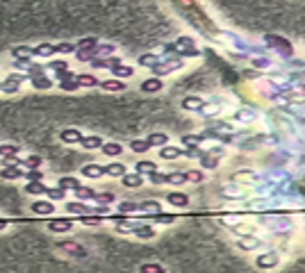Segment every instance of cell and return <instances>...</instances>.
<instances>
[{"instance_id":"obj_1","label":"cell","mask_w":305,"mask_h":273,"mask_svg":"<svg viewBox=\"0 0 305 273\" xmlns=\"http://www.w3.org/2000/svg\"><path fill=\"white\" fill-rule=\"evenodd\" d=\"M30 209L34 212V214H39V216H48V214H52V212H55V203H50V200H44V198H37L30 205Z\"/></svg>"},{"instance_id":"obj_2","label":"cell","mask_w":305,"mask_h":273,"mask_svg":"<svg viewBox=\"0 0 305 273\" xmlns=\"http://www.w3.org/2000/svg\"><path fill=\"white\" fill-rule=\"evenodd\" d=\"M25 80V75H9L5 82H0V89L5 91V94H14L21 89V82Z\"/></svg>"},{"instance_id":"obj_3","label":"cell","mask_w":305,"mask_h":273,"mask_svg":"<svg viewBox=\"0 0 305 273\" xmlns=\"http://www.w3.org/2000/svg\"><path fill=\"white\" fill-rule=\"evenodd\" d=\"M25 176L21 171V166H16V164H5V169H0V177L2 180H21Z\"/></svg>"},{"instance_id":"obj_4","label":"cell","mask_w":305,"mask_h":273,"mask_svg":"<svg viewBox=\"0 0 305 273\" xmlns=\"http://www.w3.org/2000/svg\"><path fill=\"white\" fill-rule=\"evenodd\" d=\"M64 209H66L68 214H82V216H87L91 212V207H87L80 200H68L66 205H64Z\"/></svg>"},{"instance_id":"obj_5","label":"cell","mask_w":305,"mask_h":273,"mask_svg":"<svg viewBox=\"0 0 305 273\" xmlns=\"http://www.w3.org/2000/svg\"><path fill=\"white\" fill-rule=\"evenodd\" d=\"M82 137H84V134H82L80 130H75V128H66V130L60 132V139L64 141V144H80Z\"/></svg>"},{"instance_id":"obj_6","label":"cell","mask_w":305,"mask_h":273,"mask_svg":"<svg viewBox=\"0 0 305 273\" xmlns=\"http://www.w3.org/2000/svg\"><path fill=\"white\" fill-rule=\"evenodd\" d=\"M71 228H73V221H71V219H55V221L48 223V230H50V232H57V235H60V232H68Z\"/></svg>"},{"instance_id":"obj_7","label":"cell","mask_w":305,"mask_h":273,"mask_svg":"<svg viewBox=\"0 0 305 273\" xmlns=\"http://www.w3.org/2000/svg\"><path fill=\"white\" fill-rule=\"evenodd\" d=\"M30 55L32 57H52V55H55V46L39 44V46H34V48H30Z\"/></svg>"},{"instance_id":"obj_8","label":"cell","mask_w":305,"mask_h":273,"mask_svg":"<svg viewBox=\"0 0 305 273\" xmlns=\"http://www.w3.org/2000/svg\"><path fill=\"white\" fill-rule=\"evenodd\" d=\"M182 107H185V110H189V112H201L203 107H205V100H203V98H198V96H189V98H185V100H182Z\"/></svg>"},{"instance_id":"obj_9","label":"cell","mask_w":305,"mask_h":273,"mask_svg":"<svg viewBox=\"0 0 305 273\" xmlns=\"http://www.w3.org/2000/svg\"><path fill=\"white\" fill-rule=\"evenodd\" d=\"M126 164H121V162H112V164H107L105 166V176H112V177H123L126 176Z\"/></svg>"},{"instance_id":"obj_10","label":"cell","mask_w":305,"mask_h":273,"mask_svg":"<svg viewBox=\"0 0 305 273\" xmlns=\"http://www.w3.org/2000/svg\"><path fill=\"white\" fill-rule=\"evenodd\" d=\"M80 173L84 177H100L105 176V166H100V164H87V166H82Z\"/></svg>"},{"instance_id":"obj_11","label":"cell","mask_w":305,"mask_h":273,"mask_svg":"<svg viewBox=\"0 0 305 273\" xmlns=\"http://www.w3.org/2000/svg\"><path fill=\"white\" fill-rule=\"evenodd\" d=\"M98 46V39L96 37H84L75 44V50H82V52H94V48Z\"/></svg>"},{"instance_id":"obj_12","label":"cell","mask_w":305,"mask_h":273,"mask_svg":"<svg viewBox=\"0 0 305 273\" xmlns=\"http://www.w3.org/2000/svg\"><path fill=\"white\" fill-rule=\"evenodd\" d=\"M60 251H66V253H71V255H78V257H84V255H87V251L80 248V244H75V241H62Z\"/></svg>"},{"instance_id":"obj_13","label":"cell","mask_w":305,"mask_h":273,"mask_svg":"<svg viewBox=\"0 0 305 273\" xmlns=\"http://www.w3.org/2000/svg\"><path fill=\"white\" fill-rule=\"evenodd\" d=\"M103 144H105L103 137H96V134H91V137H82V141H80V146H82V148H87V150L100 148Z\"/></svg>"},{"instance_id":"obj_14","label":"cell","mask_w":305,"mask_h":273,"mask_svg":"<svg viewBox=\"0 0 305 273\" xmlns=\"http://www.w3.org/2000/svg\"><path fill=\"white\" fill-rule=\"evenodd\" d=\"M121 182H123V187H142L144 185V177L139 176V173H126V176L121 177Z\"/></svg>"},{"instance_id":"obj_15","label":"cell","mask_w":305,"mask_h":273,"mask_svg":"<svg viewBox=\"0 0 305 273\" xmlns=\"http://www.w3.org/2000/svg\"><path fill=\"white\" fill-rule=\"evenodd\" d=\"M75 82H78L80 87H96L100 80H98L96 75H91V73H80V75H75Z\"/></svg>"},{"instance_id":"obj_16","label":"cell","mask_w":305,"mask_h":273,"mask_svg":"<svg viewBox=\"0 0 305 273\" xmlns=\"http://www.w3.org/2000/svg\"><path fill=\"white\" fill-rule=\"evenodd\" d=\"M187 180H189V176L182 173V171H178V173H164V182H171V185H185Z\"/></svg>"},{"instance_id":"obj_17","label":"cell","mask_w":305,"mask_h":273,"mask_svg":"<svg viewBox=\"0 0 305 273\" xmlns=\"http://www.w3.org/2000/svg\"><path fill=\"white\" fill-rule=\"evenodd\" d=\"M98 84H100L105 91H123V89H126V82L116 80V78H112V80H103V82H98Z\"/></svg>"},{"instance_id":"obj_18","label":"cell","mask_w":305,"mask_h":273,"mask_svg":"<svg viewBox=\"0 0 305 273\" xmlns=\"http://www.w3.org/2000/svg\"><path fill=\"white\" fill-rule=\"evenodd\" d=\"M267 44H271L273 48H278V50L283 48L285 52H291V46H289V41H287V39H280V37H273V34H269V37H267Z\"/></svg>"},{"instance_id":"obj_19","label":"cell","mask_w":305,"mask_h":273,"mask_svg":"<svg viewBox=\"0 0 305 273\" xmlns=\"http://www.w3.org/2000/svg\"><path fill=\"white\" fill-rule=\"evenodd\" d=\"M18 150H21V148L16 146V144H0V155L7 157V160H14V157H18Z\"/></svg>"},{"instance_id":"obj_20","label":"cell","mask_w":305,"mask_h":273,"mask_svg":"<svg viewBox=\"0 0 305 273\" xmlns=\"http://www.w3.org/2000/svg\"><path fill=\"white\" fill-rule=\"evenodd\" d=\"M160 89H162V80L160 78H148L142 84V91H146V94H153V91H160Z\"/></svg>"},{"instance_id":"obj_21","label":"cell","mask_w":305,"mask_h":273,"mask_svg":"<svg viewBox=\"0 0 305 273\" xmlns=\"http://www.w3.org/2000/svg\"><path fill=\"white\" fill-rule=\"evenodd\" d=\"M166 200L171 203V205H178V207H185L187 203H189V196L187 193H178V192H171L169 196H166Z\"/></svg>"},{"instance_id":"obj_22","label":"cell","mask_w":305,"mask_h":273,"mask_svg":"<svg viewBox=\"0 0 305 273\" xmlns=\"http://www.w3.org/2000/svg\"><path fill=\"white\" fill-rule=\"evenodd\" d=\"M103 153L107 157H116V155H121V153H123V146H121V144H114V141H110V144H103Z\"/></svg>"},{"instance_id":"obj_23","label":"cell","mask_w":305,"mask_h":273,"mask_svg":"<svg viewBox=\"0 0 305 273\" xmlns=\"http://www.w3.org/2000/svg\"><path fill=\"white\" fill-rule=\"evenodd\" d=\"M25 192L32 193V196H44V193L48 192V187H46L44 182H28V185H25Z\"/></svg>"},{"instance_id":"obj_24","label":"cell","mask_w":305,"mask_h":273,"mask_svg":"<svg viewBox=\"0 0 305 273\" xmlns=\"http://www.w3.org/2000/svg\"><path fill=\"white\" fill-rule=\"evenodd\" d=\"M112 73L116 75V80H119V78H130V75L134 73V68L126 66V64H116V66H112Z\"/></svg>"},{"instance_id":"obj_25","label":"cell","mask_w":305,"mask_h":273,"mask_svg":"<svg viewBox=\"0 0 305 273\" xmlns=\"http://www.w3.org/2000/svg\"><path fill=\"white\" fill-rule=\"evenodd\" d=\"M160 155H162L164 160H176V157L182 155V150H180V148H176V146H162Z\"/></svg>"},{"instance_id":"obj_26","label":"cell","mask_w":305,"mask_h":273,"mask_svg":"<svg viewBox=\"0 0 305 273\" xmlns=\"http://www.w3.org/2000/svg\"><path fill=\"white\" fill-rule=\"evenodd\" d=\"M132 232L139 237V239H150V237H155V228H153V225H139V228H134Z\"/></svg>"},{"instance_id":"obj_27","label":"cell","mask_w":305,"mask_h":273,"mask_svg":"<svg viewBox=\"0 0 305 273\" xmlns=\"http://www.w3.org/2000/svg\"><path fill=\"white\" fill-rule=\"evenodd\" d=\"M134 171H137L139 176H142V173H155L157 166H155V162H146V160H142V162H137Z\"/></svg>"},{"instance_id":"obj_28","label":"cell","mask_w":305,"mask_h":273,"mask_svg":"<svg viewBox=\"0 0 305 273\" xmlns=\"http://www.w3.org/2000/svg\"><path fill=\"white\" fill-rule=\"evenodd\" d=\"M60 189H64V192H66V189H78V187H82L80 185V180H75V177H60Z\"/></svg>"},{"instance_id":"obj_29","label":"cell","mask_w":305,"mask_h":273,"mask_svg":"<svg viewBox=\"0 0 305 273\" xmlns=\"http://www.w3.org/2000/svg\"><path fill=\"white\" fill-rule=\"evenodd\" d=\"M146 141H148V146H166L169 137H166L164 132H155V134H150Z\"/></svg>"},{"instance_id":"obj_30","label":"cell","mask_w":305,"mask_h":273,"mask_svg":"<svg viewBox=\"0 0 305 273\" xmlns=\"http://www.w3.org/2000/svg\"><path fill=\"white\" fill-rule=\"evenodd\" d=\"M32 87L34 89H50L52 82L48 80L46 75H34V78H32Z\"/></svg>"},{"instance_id":"obj_31","label":"cell","mask_w":305,"mask_h":273,"mask_svg":"<svg viewBox=\"0 0 305 273\" xmlns=\"http://www.w3.org/2000/svg\"><path fill=\"white\" fill-rule=\"evenodd\" d=\"M75 196H78V198L80 200H94L96 198V192H94V189H89V187H78V189H75Z\"/></svg>"},{"instance_id":"obj_32","label":"cell","mask_w":305,"mask_h":273,"mask_svg":"<svg viewBox=\"0 0 305 273\" xmlns=\"http://www.w3.org/2000/svg\"><path fill=\"white\" fill-rule=\"evenodd\" d=\"M46 196H48V200H50V203H55V200H64L66 192H64V189H60V187H52V189H48V192H46Z\"/></svg>"},{"instance_id":"obj_33","label":"cell","mask_w":305,"mask_h":273,"mask_svg":"<svg viewBox=\"0 0 305 273\" xmlns=\"http://www.w3.org/2000/svg\"><path fill=\"white\" fill-rule=\"evenodd\" d=\"M130 148H132L134 153H146V150H148V141L146 139H132L130 141Z\"/></svg>"},{"instance_id":"obj_34","label":"cell","mask_w":305,"mask_h":273,"mask_svg":"<svg viewBox=\"0 0 305 273\" xmlns=\"http://www.w3.org/2000/svg\"><path fill=\"white\" fill-rule=\"evenodd\" d=\"M157 62H160V57H157V55H153V52H148V55H142V57H139V64H142V66H155Z\"/></svg>"},{"instance_id":"obj_35","label":"cell","mask_w":305,"mask_h":273,"mask_svg":"<svg viewBox=\"0 0 305 273\" xmlns=\"http://www.w3.org/2000/svg\"><path fill=\"white\" fill-rule=\"evenodd\" d=\"M235 118H237V121H255L257 114H255L253 110H239L237 114H235Z\"/></svg>"},{"instance_id":"obj_36","label":"cell","mask_w":305,"mask_h":273,"mask_svg":"<svg viewBox=\"0 0 305 273\" xmlns=\"http://www.w3.org/2000/svg\"><path fill=\"white\" fill-rule=\"evenodd\" d=\"M139 209H148V212H160L162 209V205L157 203V200H146V203H139Z\"/></svg>"},{"instance_id":"obj_37","label":"cell","mask_w":305,"mask_h":273,"mask_svg":"<svg viewBox=\"0 0 305 273\" xmlns=\"http://www.w3.org/2000/svg\"><path fill=\"white\" fill-rule=\"evenodd\" d=\"M25 177L30 180V182H44V173L39 169H30L28 173H25Z\"/></svg>"},{"instance_id":"obj_38","label":"cell","mask_w":305,"mask_h":273,"mask_svg":"<svg viewBox=\"0 0 305 273\" xmlns=\"http://www.w3.org/2000/svg\"><path fill=\"white\" fill-rule=\"evenodd\" d=\"M203 114H205V116H216V114H219V112H221V105H209V107H208V105H205V107H203Z\"/></svg>"},{"instance_id":"obj_39","label":"cell","mask_w":305,"mask_h":273,"mask_svg":"<svg viewBox=\"0 0 305 273\" xmlns=\"http://www.w3.org/2000/svg\"><path fill=\"white\" fill-rule=\"evenodd\" d=\"M55 52H75V46L64 41V44H57L55 46Z\"/></svg>"},{"instance_id":"obj_40","label":"cell","mask_w":305,"mask_h":273,"mask_svg":"<svg viewBox=\"0 0 305 273\" xmlns=\"http://www.w3.org/2000/svg\"><path fill=\"white\" fill-rule=\"evenodd\" d=\"M139 271L142 273H164V269L162 266H157V264H144Z\"/></svg>"},{"instance_id":"obj_41","label":"cell","mask_w":305,"mask_h":273,"mask_svg":"<svg viewBox=\"0 0 305 273\" xmlns=\"http://www.w3.org/2000/svg\"><path fill=\"white\" fill-rule=\"evenodd\" d=\"M119 209H121V212H134V209H139V205H137V203H130V200H126V203H119Z\"/></svg>"},{"instance_id":"obj_42","label":"cell","mask_w":305,"mask_h":273,"mask_svg":"<svg viewBox=\"0 0 305 273\" xmlns=\"http://www.w3.org/2000/svg\"><path fill=\"white\" fill-rule=\"evenodd\" d=\"M66 66H68V64L64 62V59H55V62L50 64V68H52V71H57V73H60V71H66Z\"/></svg>"},{"instance_id":"obj_43","label":"cell","mask_w":305,"mask_h":273,"mask_svg":"<svg viewBox=\"0 0 305 273\" xmlns=\"http://www.w3.org/2000/svg\"><path fill=\"white\" fill-rule=\"evenodd\" d=\"M12 55H14V57H28V55H30V48L18 46V48H14V50H12Z\"/></svg>"},{"instance_id":"obj_44","label":"cell","mask_w":305,"mask_h":273,"mask_svg":"<svg viewBox=\"0 0 305 273\" xmlns=\"http://www.w3.org/2000/svg\"><path fill=\"white\" fill-rule=\"evenodd\" d=\"M173 219H176L173 214H155V221L157 223H173Z\"/></svg>"},{"instance_id":"obj_45","label":"cell","mask_w":305,"mask_h":273,"mask_svg":"<svg viewBox=\"0 0 305 273\" xmlns=\"http://www.w3.org/2000/svg\"><path fill=\"white\" fill-rule=\"evenodd\" d=\"M253 64H255L257 68H269V64H271V62H269L267 57H255V59H253Z\"/></svg>"},{"instance_id":"obj_46","label":"cell","mask_w":305,"mask_h":273,"mask_svg":"<svg viewBox=\"0 0 305 273\" xmlns=\"http://www.w3.org/2000/svg\"><path fill=\"white\" fill-rule=\"evenodd\" d=\"M80 221L84 223V225H96V223H100V219H98V216H82Z\"/></svg>"},{"instance_id":"obj_47","label":"cell","mask_w":305,"mask_h":273,"mask_svg":"<svg viewBox=\"0 0 305 273\" xmlns=\"http://www.w3.org/2000/svg\"><path fill=\"white\" fill-rule=\"evenodd\" d=\"M96 200H103V203H112L114 193H96Z\"/></svg>"},{"instance_id":"obj_48","label":"cell","mask_w":305,"mask_h":273,"mask_svg":"<svg viewBox=\"0 0 305 273\" xmlns=\"http://www.w3.org/2000/svg\"><path fill=\"white\" fill-rule=\"evenodd\" d=\"M187 176H189V180H193V182H201V180H203V173H201V171H189Z\"/></svg>"},{"instance_id":"obj_49","label":"cell","mask_w":305,"mask_h":273,"mask_svg":"<svg viewBox=\"0 0 305 273\" xmlns=\"http://www.w3.org/2000/svg\"><path fill=\"white\" fill-rule=\"evenodd\" d=\"M203 166H209V169H212V166H216V160H214V157L203 155Z\"/></svg>"},{"instance_id":"obj_50","label":"cell","mask_w":305,"mask_h":273,"mask_svg":"<svg viewBox=\"0 0 305 273\" xmlns=\"http://www.w3.org/2000/svg\"><path fill=\"white\" fill-rule=\"evenodd\" d=\"M2 230H7V221H0V232H2Z\"/></svg>"}]
</instances>
